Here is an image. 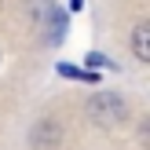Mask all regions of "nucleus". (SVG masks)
Segmentation results:
<instances>
[{"mask_svg": "<svg viewBox=\"0 0 150 150\" xmlns=\"http://www.w3.org/2000/svg\"><path fill=\"white\" fill-rule=\"evenodd\" d=\"M88 114L99 125H121L125 121V99L121 95H95L88 103Z\"/></svg>", "mask_w": 150, "mask_h": 150, "instance_id": "obj_1", "label": "nucleus"}, {"mask_svg": "<svg viewBox=\"0 0 150 150\" xmlns=\"http://www.w3.org/2000/svg\"><path fill=\"white\" fill-rule=\"evenodd\" d=\"M132 51H136L139 62H146V59H150V26H146V22H139L136 33H132Z\"/></svg>", "mask_w": 150, "mask_h": 150, "instance_id": "obj_2", "label": "nucleus"}, {"mask_svg": "<svg viewBox=\"0 0 150 150\" xmlns=\"http://www.w3.org/2000/svg\"><path fill=\"white\" fill-rule=\"evenodd\" d=\"M59 73L62 77H73V81H88V84H95V73H88V70H77V66H70V62H59Z\"/></svg>", "mask_w": 150, "mask_h": 150, "instance_id": "obj_3", "label": "nucleus"}, {"mask_svg": "<svg viewBox=\"0 0 150 150\" xmlns=\"http://www.w3.org/2000/svg\"><path fill=\"white\" fill-rule=\"evenodd\" d=\"M81 4H84V0H70V7H73V11H77V7H81Z\"/></svg>", "mask_w": 150, "mask_h": 150, "instance_id": "obj_4", "label": "nucleus"}]
</instances>
